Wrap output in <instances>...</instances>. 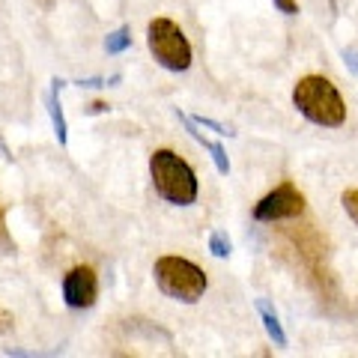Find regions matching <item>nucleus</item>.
I'll use <instances>...</instances> for the list:
<instances>
[{"label": "nucleus", "mask_w": 358, "mask_h": 358, "mask_svg": "<svg viewBox=\"0 0 358 358\" xmlns=\"http://www.w3.org/2000/svg\"><path fill=\"white\" fill-rule=\"evenodd\" d=\"M293 105L301 117L322 129H341L346 122V102L329 78L305 75L293 87Z\"/></svg>", "instance_id": "nucleus-1"}, {"label": "nucleus", "mask_w": 358, "mask_h": 358, "mask_svg": "<svg viewBox=\"0 0 358 358\" xmlns=\"http://www.w3.org/2000/svg\"><path fill=\"white\" fill-rule=\"evenodd\" d=\"M150 176L155 194L171 206H192L200 194L194 167L179 159L173 150H155L150 155Z\"/></svg>", "instance_id": "nucleus-2"}, {"label": "nucleus", "mask_w": 358, "mask_h": 358, "mask_svg": "<svg viewBox=\"0 0 358 358\" xmlns=\"http://www.w3.org/2000/svg\"><path fill=\"white\" fill-rule=\"evenodd\" d=\"M152 278L167 299L182 301V305H194L209 289V278L203 268L192 260H185V257H176V254L159 257L152 266Z\"/></svg>", "instance_id": "nucleus-3"}, {"label": "nucleus", "mask_w": 358, "mask_h": 358, "mask_svg": "<svg viewBox=\"0 0 358 358\" xmlns=\"http://www.w3.org/2000/svg\"><path fill=\"white\" fill-rule=\"evenodd\" d=\"M147 48L155 57V63L167 72L192 69V60H194L192 42H188L182 27L171 18H152L147 24Z\"/></svg>", "instance_id": "nucleus-4"}, {"label": "nucleus", "mask_w": 358, "mask_h": 358, "mask_svg": "<svg viewBox=\"0 0 358 358\" xmlns=\"http://www.w3.org/2000/svg\"><path fill=\"white\" fill-rule=\"evenodd\" d=\"M301 212H305V194L293 182H281L266 197L257 200L251 215L254 221H287V218H299Z\"/></svg>", "instance_id": "nucleus-5"}, {"label": "nucleus", "mask_w": 358, "mask_h": 358, "mask_svg": "<svg viewBox=\"0 0 358 358\" xmlns=\"http://www.w3.org/2000/svg\"><path fill=\"white\" fill-rule=\"evenodd\" d=\"M63 301L72 310H87L99 299V275L90 266H75L63 275Z\"/></svg>", "instance_id": "nucleus-6"}, {"label": "nucleus", "mask_w": 358, "mask_h": 358, "mask_svg": "<svg viewBox=\"0 0 358 358\" xmlns=\"http://www.w3.org/2000/svg\"><path fill=\"white\" fill-rule=\"evenodd\" d=\"M63 84H66V81L54 78L51 90L45 93V110H48V117H51L54 138L60 141V147H66V143H69V126H66V114H63V105H60V90H63Z\"/></svg>", "instance_id": "nucleus-7"}, {"label": "nucleus", "mask_w": 358, "mask_h": 358, "mask_svg": "<svg viewBox=\"0 0 358 358\" xmlns=\"http://www.w3.org/2000/svg\"><path fill=\"white\" fill-rule=\"evenodd\" d=\"M176 114H179V110H176ZM179 120H182V126L188 129V134H192V138L200 143V147L209 150L212 162H215V171H218L221 176H227V173H230V159H227V152H224L221 143H218V141H209V138H203V134L197 131V122H194L192 117H188V114H179Z\"/></svg>", "instance_id": "nucleus-8"}, {"label": "nucleus", "mask_w": 358, "mask_h": 358, "mask_svg": "<svg viewBox=\"0 0 358 358\" xmlns=\"http://www.w3.org/2000/svg\"><path fill=\"white\" fill-rule=\"evenodd\" d=\"M257 313H260V322H263V329H266V334L275 341V346H287V331H284V326H281V320H278V313H275V308L268 305L266 299H257Z\"/></svg>", "instance_id": "nucleus-9"}, {"label": "nucleus", "mask_w": 358, "mask_h": 358, "mask_svg": "<svg viewBox=\"0 0 358 358\" xmlns=\"http://www.w3.org/2000/svg\"><path fill=\"white\" fill-rule=\"evenodd\" d=\"M131 48V30L129 27H117L114 33L105 36V51L108 54H122Z\"/></svg>", "instance_id": "nucleus-10"}, {"label": "nucleus", "mask_w": 358, "mask_h": 358, "mask_svg": "<svg viewBox=\"0 0 358 358\" xmlns=\"http://www.w3.org/2000/svg\"><path fill=\"white\" fill-rule=\"evenodd\" d=\"M230 251H233V242H230L227 233H224V230H212L209 233V254L218 257V260H224V257H230Z\"/></svg>", "instance_id": "nucleus-11"}, {"label": "nucleus", "mask_w": 358, "mask_h": 358, "mask_svg": "<svg viewBox=\"0 0 358 358\" xmlns=\"http://www.w3.org/2000/svg\"><path fill=\"white\" fill-rule=\"evenodd\" d=\"M341 203L346 209V215L352 218V224H358V188H346L341 194Z\"/></svg>", "instance_id": "nucleus-12"}, {"label": "nucleus", "mask_w": 358, "mask_h": 358, "mask_svg": "<svg viewBox=\"0 0 358 358\" xmlns=\"http://www.w3.org/2000/svg\"><path fill=\"white\" fill-rule=\"evenodd\" d=\"M197 126H203V129H209V131H215L218 138H224V134H227V138H233V131L227 129V126H221V122H215V120H209V117H192Z\"/></svg>", "instance_id": "nucleus-13"}, {"label": "nucleus", "mask_w": 358, "mask_h": 358, "mask_svg": "<svg viewBox=\"0 0 358 358\" xmlns=\"http://www.w3.org/2000/svg\"><path fill=\"white\" fill-rule=\"evenodd\" d=\"M278 13H284V15H299V0H272Z\"/></svg>", "instance_id": "nucleus-14"}, {"label": "nucleus", "mask_w": 358, "mask_h": 358, "mask_svg": "<svg viewBox=\"0 0 358 358\" xmlns=\"http://www.w3.org/2000/svg\"><path fill=\"white\" fill-rule=\"evenodd\" d=\"M15 326V320H13V313H9L6 308H0V334H6V331H13Z\"/></svg>", "instance_id": "nucleus-15"}, {"label": "nucleus", "mask_w": 358, "mask_h": 358, "mask_svg": "<svg viewBox=\"0 0 358 358\" xmlns=\"http://www.w3.org/2000/svg\"><path fill=\"white\" fill-rule=\"evenodd\" d=\"M343 63L350 66L352 75H358V51H355V48H346V51H343Z\"/></svg>", "instance_id": "nucleus-16"}, {"label": "nucleus", "mask_w": 358, "mask_h": 358, "mask_svg": "<svg viewBox=\"0 0 358 358\" xmlns=\"http://www.w3.org/2000/svg\"><path fill=\"white\" fill-rule=\"evenodd\" d=\"M78 87H108V81L105 78H81V81H78Z\"/></svg>", "instance_id": "nucleus-17"}, {"label": "nucleus", "mask_w": 358, "mask_h": 358, "mask_svg": "<svg viewBox=\"0 0 358 358\" xmlns=\"http://www.w3.org/2000/svg\"><path fill=\"white\" fill-rule=\"evenodd\" d=\"M0 245L9 248V233H6V224H3V212H0Z\"/></svg>", "instance_id": "nucleus-18"}, {"label": "nucleus", "mask_w": 358, "mask_h": 358, "mask_svg": "<svg viewBox=\"0 0 358 358\" xmlns=\"http://www.w3.org/2000/svg\"><path fill=\"white\" fill-rule=\"evenodd\" d=\"M108 110V102H93L90 105V114H105Z\"/></svg>", "instance_id": "nucleus-19"}]
</instances>
